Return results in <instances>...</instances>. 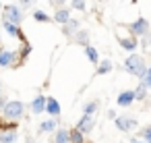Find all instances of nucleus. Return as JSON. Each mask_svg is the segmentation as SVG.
Wrapping results in <instances>:
<instances>
[{"instance_id": "32", "label": "nucleus", "mask_w": 151, "mask_h": 143, "mask_svg": "<svg viewBox=\"0 0 151 143\" xmlns=\"http://www.w3.org/2000/svg\"><path fill=\"white\" fill-rule=\"evenodd\" d=\"M134 143H149V141H145V139H143V141H134Z\"/></svg>"}, {"instance_id": "2", "label": "nucleus", "mask_w": 151, "mask_h": 143, "mask_svg": "<svg viewBox=\"0 0 151 143\" xmlns=\"http://www.w3.org/2000/svg\"><path fill=\"white\" fill-rule=\"evenodd\" d=\"M2 116H4L11 124L17 122V120H21V118L25 116V106H23V102H9L6 108H4V112H2Z\"/></svg>"}, {"instance_id": "7", "label": "nucleus", "mask_w": 151, "mask_h": 143, "mask_svg": "<svg viewBox=\"0 0 151 143\" xmlns=\"http://www.w3.org/2000/svg\"><path fill=\"white\" fill-rule=\"evenodd\" d=\"M93 126H95V122H93V116L91 114H83V118L77 122V129H81L83 133H91Z\"/></svg>"}, {"instance_id": "35", "label": "nucleus", "mask_w": 151, "mask_h": 143, "mask_svg": "<svg viewBox=\"0 0 151 143\" xmlns=\"http://www.w3.org/2000/svg\"><path fill=\"white\" fill-rule=\"evenodd\" d=\"M0 89H2V83H0Z\"/></svg>"}, {"instance_id": "23", "label": "nucleus", "mask_w": 151, "mask_h": 143, "mask_svg": "<svg viewBox=\"0 0 151 143\" xmlns=\"http://www.w3.org/2000/svg\"><path fill=\"white\" fill-rule=\"evenodd\" d=\"M97 108H99V102L93 100V102H89V104L85 106V114H91V116H93V114L97 112Z\"/></svg>"}, {"instance_id": "27", "label": "nucleus", "mask_w": 151, "mask_h": 143, "mask_svg": "<svg viewBox=\"0 0 151 143\" xmlns=\"http://www.w3.org/2000/svg\"><path fill=\"white\" fill-rule=\"evenodd\" d=\"M73 9L83 11V9H85V0H73Z\"/></svg>"}, {"instance_id": "12", "label": "nucleus", "mask_w": 151, "mask_h": 143, "mask_svg": "<svg viewBox=\"0 0 151 143\" xmlns=\"http://www.w3.org/2000/svg\"><path fill=\"white\" fill-rule=\"evenodd\" d=\"M54 21L60 23V25H64V23L70 21V13H68L64 6H62V9H56V13H54Z\"/></svg>"}, {"instance_id": "6", "label": "nucleus", "mask_w": 151, "mask_h": 143, "mask_svg": "<svg viewBox=\"0 0 151 143\" xmlns=\"http://www.w3.org/2000/svg\"><path fill=\"white\" fill-rule=\"evenodd\" d=\"M134 100H137V95H134V91H132V89H130V91H122V93L116 98V102H118V106H120V108H128Z\"/></svg>"}, {"instance_id": "16", "label": "nucleus", "mask_w": 151, "mask_h": 143, "mask_svg": "<svg viewBox=\"0 0 151 143\" xmlns=\"http://www.w3.org/2000/svg\"><path fill=\"white\" fill-rule=\"evenodd\" d=\"M17 141V131L15 129H9L0 135V143H15Z\"/></svg>"}, {"instance_id": "14", "label": "nucleus", "mask_w": 151, "mask_h": 143, "mask_svg": "<svg viewBox=\"0 0 151 143\" xmlns=\"http://www.w3.org/2000/svg\"><path fill=\"white\" fill-rule=\"evenodd\" d=\"M54 143H70V131L58 129L56 135H54Z\"/></svg>"}, {"instance_id": "30", "label": "nucleus", "mask_w": 151, "mask_h": 143, "mask_svg": "<svg viewBox=\"0 0 151 143\" xmlns=\"http://www.w3.org/2000/svg\"><path fill=\"white\" fill-rule=\"evenodd\" d=\"M6 104H9V102H6V98H4V95H0V114H2V112H4V108H6Z\"/></svg>"}, {"instance_id": "19", "label": "nucleus", "mask_w": 151, "mask_h": 143, "mask_svg": "<svg viewBox=\"0 0 151 143\" xmlns=\"http://www.w3.org/2000/svg\"><path fill=\"white\" fill-rule=\"evenodd\" d=\"M112 66H114V64H112L110 60H101V62L97 64V75H106V73H110Z\"/></svg>"}, {"instance_id": "31", "label": "nucleus", "mask_w": 151, "mask_h": 143, "mask_svg": "<svg viewBox=\"0 0 151 143\" xmlns=\"http://www.w3.org/2000/svg\"><path fill=\"white\" fill-rule=\"evenodd\" d=\"M52 4H54L56 9H62V6H64V0H52Z\"/></svg>"}, {"instance_id": "26", "label": "nucleus", "mask_w": 151, "mask_h": 143, "mask_svg": "<svg viewBox=\"0 0 151 143\" xmlns=\"http://www.w3.org/2000/svg\"><path fill=\"white\" fill-rule=\"evenodd\" d=\"M141 137H143L145 141H149V143H151V126H147V129H141Z\"/></svg>"}, {"instance_id": "4", "label": "nucleus", "mask_w": 151, "mask_h": 143, "mask_svg": "<svg viewBox=\"0 0 151 143\" xmlns=\"http://www.w3.org/2000/svg\"><path fill=\"white\" fill-rule=\"evenodd\" d=\"M128 31H130V35H134V38H147V35H149V23H147V19L134 21Z\"/></svg>"}, {"instance_id": "17", "label": "nucleus", "mask_w": 151, "mask_h": 143, "mask_svg": "<svg viewBox=\"0 0 151 143\" xmlns=\"http://www.w3.org/2000/svg\"><path fill=\"white\" fill-rule=\"evenodd\" d=\"M120 46L126 50V52H134L137 50V38H126V40H120Z\"/></svg>"}, {"instance_id": "21", "label": "nucleus", "mask_w": 151, "mask_h": 143, "mask_svg": "<svg viewBox=\"0 0 151 143\" xmlns=\"http://www.w3.org/2000/svg\"><path fill=\"white\" fill-rule=\"evenodd\" d=\"M147 89H149V87L141 83V85L134 89V95H137V100H141V102H143V100H147Z\"/></svg>"}, {"instance_id": "20", "label": "nucleus", "mask_w": 151, "mask_h": 143, "mask_svg": "<svg viewBox=\"0 0 151 143\" xmlns=\"http://www.w3.org/2000/svg\"><path fill=\"white\" fill-rule=\"evenodd\" d=\"M85 54H87V58L91 60V62H99V58H97V50L93 48V46H85Z\"/></svg>"}, {"instance_id": "10", "label": "nucleus", "mask_w": 151, "mask_h": 143, "mask_svg": "<svg viewBox=\"0 0 151 143\" xmlns=\"http://www.w3.org/2000/svg\"><path fill=\"white\" fill-rule=\"evenodd\" d=\"M4 29H6V33H9V35H15V38H19L21 42H25V35L21 33V29H19V25H17V23L4 21Z\"/></svg>"}, {"instance_id": "33", "label": "nucleus", "mask_w": 151, "mask_h": 143, "mask_svg": "<svg viewBox=\"0 0 151 143\" xmlns=\"http://www.w3.org/2000/svg\"><path fill=\"white\" fill-rule=\"evenodd\" d=\"M0 11H4V6H2V2H0Z\"/></svg>"}, {"instance_id": "5", "label": "nucleus", "mask_w": 151, "mask_h": 143, "mask_svg": "<svg viewBox=\"0 0 151 143\" xmlns=\"http://www.w3.org/2000/svg\"><path fill=\"white\" fill-rule=\"evenodd\" d=\"M116 126H118L120 131L128 133V131H134V129H137V120L130 118V116H118V118H116Z\"/></svg>"}, {"instance_id": "11", "label": "nucleus", "mask_w": 151, "mask_h": 143, "mask_svg": "<svg viewBox=\"0 0 151 143\" xmlns=\"http://www.w3.org/2000/svg\"><path fill=\"white\" fill-rule=\"evenodd\" d=\"M46 112L52 114V116H60L62 110H60V104H58L54 98H48V100H46Z\"/></svg>"}, {"instance_id": "1", "label": "nucleus", "mask_w": 151, "mask_h": 143, "mask_svg": "<svg viewBox=\"0 0 151 143\" xmlns=\"http://www.w3.org/2000/svg\"><path fill=\"white\" fill-rule=\"evenodd\" d=\"M124 71L130 73V75H137V77L141 79V77L145 75V71H147L143 56H139V54H130V56L124 60Z\"/></svg>"}, {"instance_id": "18", "label": "nucleus", "mask_w": 151, "mask_h": 143, "mask_svg": "<svg viewBox=\"0 0 151 143\" xmlns=\"http://www.w3.org/2000/svg\"><path fill=\"white\" fill-rule=\"evenodd\" d=\"M70 143H85V133L81 129H73L70 131Z\"/></svg>"}, {"instance_id": "3", "label": "nucleus", "mask_w": 151, "mask_h": 143, "mask_svg": "<svg viewBox=\"0 0 151 143\" xmlns=\"http://www.w3.org/2000/svg\"><path fill=\"white\" fill-rule=\"evenodd\" d=\"M2 17H4V21H11V23L21 25V21H23V11H21V6L6 4V6H4V13H2Z\"/></svg>"}, {"instance_id": "36", "label": "nucleus", "mask_w": 151, "mask_h": 143, "mask_svg": "<svg viewBox=\"0 0 151 143\" xmlns=\"http://www.w3.org/2000/svg\"><path fill=\"white\" fill-rule=\"evenodd\" d=\"M50 2H52V0H50Z\"/></svg>"}, {"instance_id": "8", "label": "nucleus", "mask_w": 151, "mask_h": 143, "mask_svg": "<svg viewBox=\"0 0 151 143\" xmlns=\"http://www.w3.org/2000/svg\"><path fill=\"white\" fill-rule=\"evenodd\" d=\"M15 54L11 52V50H4L2 46H0V66H2V69H6V66H11L13 62H15Z\"/></svg>"}, {"instance_id": "9", "label": "nucleus", "mask_w": 151, "mask_h": 143, "mask_svg": "<svg viewBox=\"0 0 151 143\" xmlns=\"http://www.w3.org/2000/svg\"><path fill=\"white\" fill-rule=\"evenodd\" d=\"M46 95H37L33 102H31V112L33 114H42V112H46Z\"/></svg>"}, {"instance_id": "29", "label": "nucleus", "mask_w": 151, "mask_h": 143, "mask_svg": "<svg viewBox=\"0 0 151 143\" xmlns=\"http://www.w3.org/2000/svg\"><path fill=\"white\" fill-rule=\"evenodd\" d=\"M33 4H35V0H21V6L23 9H31Z\"/></svg>"}, {"instance_id": "25", "label": "nucleus", "mask_w": 151, "mask_h": 143, "mask_svg": "<svg viewBox=\"0 0 151 143\" xmlns=\"http://www.w3.org/2000/svg\"><path fill=\"white\" fill-rule=\"evenodd\" d=\"M141 83H143V85H147V87L151 89V66H149V69L145 71V75L141 77Z\"/></svg>"}, {"instance_id": "13", "label": "nucleus", "mask_w": 151, "mask_h": 143, "mask_svg": "<svg viewBox=\"0 0 151 143\" xmlns=\"http://www.w3.org/2000/svg\"><path fill=\"white\" fill-rule=\"evenodd\" d=\"M62 31H64V35H68V38H73L77 31H79V23L75 21V19H70L68 23H64L62 25Z\"/></svg>"}, {"instance_id": "34", "label": "nucleus", "mask_w": 151, "mask_h": 143, "mask_svg": "<svg viewBox=\"0 0 151 143\" xmlns=\"http://www.w3.org/2000/svg\"><path fill=\"white\" fill-rule=\"evenodd\" d=\"M149 46H151V33H149Z\"/></svg>"}, {"instance_id": "24", "label": "nucleus", "mask_w": 151, "mask_h": 143, "mask_svg": "<svg viewBox=\"0 0 151 143\" xmlns=\"http://www.w3.org/2000/svg\"><path fill=\"white\" fill-rule=\"evenodd\" d=\"M33 17H35V21H40V23H48V21H50V17H48L44 11H35Z\"/></svg>"}, {"instance_id": "15", "label": "nucleus", "mask_w": 151, "mask_h": 143, "mask_svg": "<svg viewBox=\"0 0 151 143\" xmlns=\"http://www.w3.org/2000/svg\"><path fill=\"white\" fill-rule=\"evenodd\" d=\"M56 126H58V120H56V116H54V118H50V120H44V122L40 124V133H52Z\"/></svg>"}, {"instance_id": "28", "label": "nucleus", "mask_w": 151, "mask_h": 143, "mask_svg": "<svg viewBox=\"0 0 151 143\" xmlns=\"http://www.w3.org/2000/svg\"><path fill=\"white\" fill-rule=\"evenodd\" d=\"M29 52H31V46H29V44H25V42H23V50H21V56H23V58H25V56H27V54H29Z\"/></svg>"}, {"instance_id": "22", "label": "nucleus", "mask_w": 151, "mask_h": 143, "mask_svg": "<svg viewBox=\"0 0 151 143\" xmlns=\"http://www.w3.org/2000/svg\"><path fill=\"white\" fill-rule=\"evenodd\" d=\"M75 40H77L79 44H83V46H89V35H87V31H77V33H75Z\"/></svg>"}]
</instances>
